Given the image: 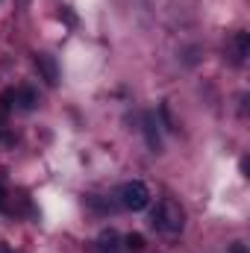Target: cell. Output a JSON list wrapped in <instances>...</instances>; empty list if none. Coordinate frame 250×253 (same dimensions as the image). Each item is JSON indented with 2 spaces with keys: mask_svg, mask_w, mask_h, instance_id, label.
I'll list each match as a JSON object with an SVG mask.
<instances>
[{
  "mask_svg": "<svg viewBox=\"0 0 250 253\" xmlns=\"http://www.w3.org/2000/svg\"><path fill=\"white\" fill-rule=\"evenodd\" d=\"M15 94V103H18V109L21 112H33L42 100H39V91L36 88H30V85H21L18 91H12Z\"/></svg>",
  "mask_w": 250,
  "mask_h": 253,
  "instance_id": "cell-5",
  "label": "cell"
},
{
  "mask_svg": "<svg viewBox=\"0 0 250 253\" xmlns=\"http://www.w3.org/2000/svg\"><path fill=\"white\" fill-rule=\"evenodd\" d=\"M124 242H126L129 251H141V248H144V236H141V233H129Z\"/></svg>",
  "mask_w": 250,
  "mask_h": 253,
  "instance_id": "cell-8",
  "label": "cell"
},
{
  "mask_svg": "<svg viewBox=\"0 0 250 253\" xmlns=\"http://www.w3.org/2000/svg\"><path fill=\"white\" fill-rule=\"evenodd\" d=\"M97 242H100L103 251H115V248H118V233H115V230H103V233L97 236Z\"/></svg>",
  "mask_w": 250,
  "mask_h": 253,
  "instance_id": "cell-7",
  "label": "cell"
},
{
  "mask_svg": "<svg viewBox=\"0 0 250 253\" xmlns=\"http://www.w3.org/2000/svg\"><path fill=\"white\" fill-rule=\"evenodd\" d=\"M150 224H153L159 233H165V236H180V233L186 230V209H183L177 200L165 197V200H159V206L153 209Z\"/></svg>",
  "mask_w": 250,
  "mask_h": 253,
  "instance_id": "cell-1",
  "label": "cell"
},
{
  "mask_svg": "<svg viewBox=\"0 0 250 253\" xmlns=\"http://www.w3.org/2000/svg\"><path fill=\"white\" fill-rule=\"evenodd\" d=\"M3 209H6V191L0 189V212H3Z\"/></svg>",
  "mask_w": 250,
  "mask_h": 253,
  "instance_id": "cell-9",
  "label": "cell"
},
{
  "mask_svg": "<svg viewBox=\"0 0 250 253\" xmlns=\"http://www.w3.org/2000/svg\"><path fill=\"white\" fill-rule=\"evenodd\" d=\"M248 50H250V36L242 30V33H236V39H233V53H236V62H245Z\"/></svg>",
  "mask_w": 250,
  "mask_h": 253,
  "instance_id": "cell-6",
  "label": "cell"
},
{
  "mask_svg": "<svg viewBox=\"0 0 250 253\" xmlns=\"http://www.w3.org/2000/svg\"><path fill=\"white\" fill-rule=\"evenodd\" d=\"M36 71L42 74V80H44L47 85H56V83H59V65H56V59H53L50 53H39V56H36Z\"/></svg>",
  "mask_w": 250,
  "mask_h": 253,
  "instance_id": "cell-4",
  "label": "cell"
},
{
  "mask_svg": "<svg viewBox=\"0 0 250 253\" xmlns=\"http://www.w3.org/2000/svg\"><path fill=\"white\" fill-rule=\"evenodd\" d=\"M150 189L141 183V180H126L124 186L118 189V203L129 209V212H141V209H147L150 206Z\"/></svg>",
  "mask_w": 250,
  "mask_h": 253,
  "instance_id": "cell-2",
  "label": "cell"
},
{
  "mask_svg": "<svg viewBox=\"0 0 250 253\" xmlns=\"http://www.w3.org/2000/svg\"><path fill=\"white\" fill-rule=\"evenodd\" d=\"M233 253H245V248H242V245H236V248H233Z\"/></svg>",
  "mask_w": 250,
  "mask_h": 253,
  "instance_id": "cell-10",
  "label": "cell"
},
{
  "mask_svg": "<svg viewBox=\"0 0 250 253\" xmlns=\"http://www.w3.org/2000/svg\"><path fill=\"white\" fill-rule=\"evenodd\" d=\"M141 132H144V141H147L150 153H159L162 150V135H159V121H156L153 112L141 115Z\"/></svg>",
  "mask_w": 250,
  "mask_h": 253,
  "instance_id": "cell-3",
  "label": "cell"
}]
</instances>
